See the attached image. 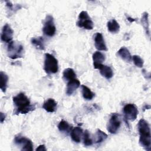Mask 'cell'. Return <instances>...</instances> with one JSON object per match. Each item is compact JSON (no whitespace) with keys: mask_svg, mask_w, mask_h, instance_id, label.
<instances>
[{"mask_svg":"<svg viewBox=\"0 0 151 151\" xmlns=\"http://www.w3.org/2000/svg\"><path fill=\"white\" fill-rule=\"evenodd\" d=\"M16 110L14 114H27L33 111L35 109L34 104H31V102L28 97L24 93H19L12 98Z\"/></svg>","mask_w":151,"mask_h":151,"instance_id":"cell-1","label":"cell"},{"mask_svg":"<svg viewBox=\"0 0 151 151\" xmlns=\"http://www.w3.org/2000/svg\"><path fill=\"white\" fill-rule=\"evenodd\" d=\"M138 130L139 133V143L146 150H150L151 139L150 130L149 123L145 119H140L138 123Z\"/></svg>","mask_w":151,"mask_h":151,"instance_id":"cell-2","label":"cell"},{"mask_svg":"<svg viewBox=\"0 0 151 151\" xmlns=\"http://www.w3.org/2000/svg\"><path fill=\"white\" fill-rule=\"evenodd\" d=\"M44 70L48 74H55L58 70L57 60L54 55L49 53L45 54Z\"/></svg>","mask_w":151,"mask_h":151,"instance_id":"cell-3","label":"cell"},{"mask_svg":"<svg viewBox=\"0 0 151 151\" xmlns=\"http://www.w3.org/2000/svg\"><path fill=\"white\" fill-rule=\"evenodd\" d=\"M7 53L8 56L11 59L21 58L24 54V47L20 43L12 41L8 43Z\"/></svg>","mask_w":151,"mask_h":151,"instance_id":"cell-4","label":"cell"},{"mask_svg":"<svg viewBox=\"0 0 151 151\" xmlns=\"http://www.w3.org/2000/svg\"><path fill=\"white\" fill-rule=\"evenodd\" d=\"M77 25L80 28H83L86 29H92L93 28V22L87 11H83L80 13L77 22Z\"/></svg>","mask_w":151,"mask_h":151,"instance_id":"cell-5","label":"cell"},{"mask_svg":"<svg viewBox=\"0 0 151 151\" xmlns=\"http://www.w3.org/2000/svg\"><path fill=\"white\" fill-rule=\"evenodd\" d=\"M121 125V120L119 114L116 113H113L109 120L107 129L111 134H115L119 129Z\"/></svg>","mask_w":151,"mask_h":151,"instance_id":"cell-6","label":"cell"},{"mask_svg":"<svg viewBox=\"0 0 151 151\" xmlns=\"http://www.w3.org/2000/svg\"><path fill=\"white\" fill-rule=\"evenodd\" d=\"M43 33L48 37H52L56 32V28L54 22L53 17L51 15H47L44 22L42 27Z\"/></svg>","mask_w":151,"mask_h":151,"instance_id":"cell-7","label":"cell"},{"mask_svg":"<svg viewBox=\"0 0 151 151\" xmlns=\"http://www.w3.org/2000/svg\"><path fill=\"white\" fill-rule=\"evenodd\" d=\"M15 143L20 146L21 150L25 151H32L33 150V144L31 140L21 135H18L15 137L14 139Z\"/></svg>","mask_w":151,"mask_h":151,"instance_id":"cell-8","label":"cell"},{"mask_svg":"<svg viewBox=\"0 0 151 151\" xmlns=\"http://www.w3.org/2000/svg\"><path fill=\"white\" fill-rule=\"evenodd\" d=\"M123 111L126 119L130 121L135 120L139 113L137 107L131 103L126 104L123 109Z\"/></svg>","mask_w":151,"mask_h":151,"instance_id":"cell-9","label":"cell"},{"mask_svg":"<svg viewBox=\"0 0 151 151\" xmlns=\"http://www.w3.org/2000/svg\"><path fill=\"white\" fill-rule=\"evenodd\" d=\"M14 35V31L11 28L10 25L6 24L4 25L1 35V38L2 41L5 42H10L12 41Z\"/></svg>","mask_w":151,"mask_h":151,"instance_id":"cell-10","label":"cell"},{"mask_svg":"<svg viewBox=\"0 0 151 151\" xmlns=\"http://www.w3.org/2000/svg\"><path fill=\"white\" fill-rule=\"evenodd\" d=\"M94 68L96 69H99L100 73L102 76L105 77L106 79H110L113 76V72L112 69L107 66L103 65V64L94 65Z\"/></svg>","mask_w":151,"mask_h":151,"instance_id":"cell-11","label":"cell"},{"mask_svg":"<svg viewBox=\"0 0 151 151\" xmlns=\"http://www.w3.org/2000/svg\"><path fill=\"white\" fill-rule=\"evenodd\" d=\"M94 45L98 50L107 51V48L104 42L103 35L100 32H97L94 36Z\"/></svg>","mask_w":151,"mask_h":151,"instance_id":"cell-12","label":"cell"},{"mask_svg":"<svg viewBox=\"0 0 151 151\" xmlns=\"http://www.w3.org/2000/svg\"><path fill=\"white\" fill-rule=\"evenodd\" d=\"M80 82L77 78H74L68 81L67 84L66 93L67 95L70 96L80 87Z\"/></svg>","mask_w":151,"mask_h":151,"instance_id":"cell-13","label":"cell"},{"mask_svg":"<svg viewBox=\"0 0 151 151\" xmlns=\"http://www.w3.org/2000/svg\"><path fill=\"white\" fill-rule=\"evenodd\" d=\"M57 102L53 99H47L42 105L43 109L49 113H53L57 109Z\"/></svg>","mask_w":151,"mask_h":151,"instance_id":"cell-14","label":"cell"},{"mask_svg":"<svg viewBox=\"0 0 151 151\" xmlns=\"http://www.w3.org/2000/svg\"><path fill=\"white\" fill-rule=\"evenodd\" d=\"M83 134V129L80 127H74L73 129H71V133H70V135L72 140L76 143L80 142Z\"/></svg>","mask_w":151,"mask_h":151,"instance_id":"cell-15","label":"cell"},{"mask_svg":"<svg viewBox=\"0 0 151 151\" xmlns=\"http://www.w3.org/2000/svg\"><path fill=\"white\" fill-rule=\"evenodd\" d=\"M117 54L122 60L126 62H130L132 60V57L130 54V52H129V50L124 47H121L118 50Z\"/></svg>","mask_w":151,"mask_h":151,"instance_id":"cell-16","label":"cell"},{"mask_svg":"<svg viewBox=\"0 0 151 151\" xmlns=\"http://www.w3.org/2000/svg\"><path fill=\"white\" fill-rule=\"evenodd\" d=\"M31 44L40 50H44L45 49L44 40L42 37L32 38L31 40Z\"/></svg>","mask_w":151,"mask_h":151,"instance_id":"cell-17","label":"cell"},{"mask_svg":"<svg viewBox=\"0 0 151 151\" xmlns=\"http://www.w3.org/2000/svg\"><path fill=\"white\" fill-rule=\"evenodd\" d=\"M107 29L111 33H117L120 30V25L119 23L114 19L109 21L107 24Z\"/></svg>","mask_w":151,"mask_h":151,"instance_id":"cell-18","label":"cell"},{"mask_svg":"<svg viewBox=\"0 0 151 151\" xmlns=\"http://www.w3.org/2000/svg\"><path fill=\"white\" fill-rule=\"evenodd\" d=\"M82 95L84 99L87 100H91L94 97L95 94L91 91V90L85 85L81 86Z\"/></svg>","mask_w":151,"mask_h":151,"instance_id":"cell-19","label":"cell"},{"mask_svg":"<svg viewBox=\"0 0 151 151\" xmlns=\"http://www.w3.org/2000/svg\"><path fill=\"white\" fill-rule=\"evenodd\" d=\"M148 13L145 12L143 13L142 18H141V22L143 25L146 34L148 37H150V30H149V19H148Z\"/></svg>","mask_w":151,"mask_h":151,"instance_id":"cell-20","label":"cell"},{"mask_svg":"<svg viewBox=\"0 0 151 151\" xmlns=\"http://www.w3.org/2000/svg\"><path fill=\"white\" fill-rule=\"evenodd\" d=\"M63 78L67 81H68L71 80H73L74 78H76V74L75 73L74 70L71 68H65L63 73Z\"/></svg>","mask_w":151,"mask_h":151,"instance_id":"cell-21","label":"cell"},{"mask_svg":"<svg viewBox=\"0 0 151 151\" xmlns=\"http://www.w3.org/2000/svg\"><path fill=\"white\" fill-rule=\"evenodd\" d=\"M93 65L102 64L105 60V55L101 52L96 51L93 54Z\"/></svg>","mask_w":151,"mask_h":151,"instance_id":"cell-22","label":"cell"},{"mask_svg":"<svg viewBox=\"0 0 151 151\" xmlns=\"http://www.w3.org/2000/svg\"><path fill=\"white\" fill-rule=\"evenodd\" d=\"M8 81V76L3 71L0 72V87L2 92L5 93Z\"/></svg>","mask_w":151,"mask_h":151,"instance_id":"cell-23","label":"cell"},{"mask_svg":"<svg viewBox=\"0 0 151 151\" xmlns=\"http://www.w3.org/2000/svg\"><path fill=\"white\" fill-rule=\"evenodd\" d=\"M58 129L60 132L65 133H68L71 130V127L70 125L67 122L64 120H62L60 122L59 124H58Z\"/></svg>","mask_w":151,"mask_h":151,"instance_id":"cell-24","label":"cell"},{"mask_svg":"<svg viewBox=\"0 0 151 151\" xmlns=\"http://www.w3.org/2000/svg\"><path fill=\"white\" fill-rule=\"evenodd\" d=\"M107 138V134L104 132L101 131L100 129H97L96 133V139L95 143H100L104 141Z\"/></svg>","mask_w":151,"mask_h":151,"instance_id":"cell-25","label":"cell"},{"mask_svg":"<svg viewBox=\"0 0 151 151\" xmlns=\"http://www.w3.org/2000/svg\"><path fill=\"white\" fill-rule=\"evenodd\" d=\"M83 143L86 146H89L93 145V141L90 136V134L89 133L88 130H85L83 134Z\"/></svg>","mask_w":151,"mask_h":151,"instance_id":"cell-26","label":"cell"},{"mask_svg":"<svg viewBox=\"0 0 151 151\" xmlns=\"http://www.w3.org/2000/svg\"><path fill=\"white\" fill-rule=\"evenodd\" d=\"M132 60H133L134 65L139 68H142L143 65L144 61L143 59L139 55H134L132 57Z\"/></svg>","mask_w":151,"mask_h":151,"instance_id":"cell-27","label":"cell"},{"mask_svg":"<svg viewBox=\"0 0 151 151\" xmlns=\"http://www.w3.org/2000/svg\"><path fill=\"white\" fill-rule=\"evenodd\" d=\"M36 151H46L47 149L45 148V146L44 145H40L35 150Z\"/></svg>","mask_w":151,"mask_h":151,"instance_id":"cell-28","label":"cell"},{"mask_svg":"<svg viewBox=\"0 0 151 151\" xmlns=\"http://www.w3.org/2000/svg\"><path fill=\"white\" fill-rule=\"evenodd\" d=\"M5 119V115L2 112H1V119H1V122L3 123Z\"/></svg>","mask_w":151,"mask_h":151,"instance_id":"cell-29","label":"cell"},{"mask_svg":"<svg viewBox=\"0 0 151 151\" xmlns=\"http://www.w3.org/2000/svg\"><path fill=\"white\" fill-rule=\"evenodd\" d=\"M127 20H128L130 22H134V21H136L135 19H133V18H131V17H127Z\"/></svg>","mask_w":151,"mask_h":151,"instance_id":"cell-30","label":"cell"}]
</instances>
